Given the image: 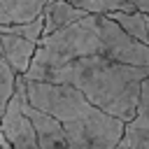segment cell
Returning <instances> with one entry per match:
<instances>
[{"label":"cell","instance_id":"obj_8","mask_svg":"<svg viewBox=\"0 0 149 149\" xmlns=\"http://www.w3.org/2000/svg\"><path fill=\"white\" fill-rule=\"evenodd\" d=\"M42 16H44V35H51V33L84 19L86 12L74 7L70 0H47Z\"/></svg>","mask_w":149,"mask_h":149},{"label":"cell","instance_id":"obj_9","mask_svg":"<svg viewBox=\"0 0 149 149\" xmlns=\"http://www.w3.org/2000/svg\"><path fill=\"white\" fill-rule=\"evenodd\" d=\"M47 0H0V26L26 23L42 16Z\"/></svg>","mask_w":149,"mask_h":149},{"label":"cell","instance_id":"obj_12","mask_svg":"<svg viewBox=\"0 0 149 149\" xmlns=\"http://www.w3.org/2000/svg\"><path fill=\"white\" fill-rule=\"evenodd\" d=\"M0 33H12V35H21L26 40H33L40 44V40L44 37V16H37L33 21L26 23H12V26H0Z\"/></svg>","mask_w":149,"mask_h":149},{"label":"cell","instance_id":"obj_13","mask_svg":"<svg viewBox=\"0 0 149 149\" xmlns=\"http://www.w3.org/2000/svg\"><path fill=\"white\" fill-rule=\"evenodd\" d=\"M130 2L137 7V12H142V14L149 16V0H130Z\"/></svg>","mask_w":149,"mask_h":149},{"label":"cell","instance_id":"obj_1","mask_svg":"<svg viewBox=\"0 0 149 149\" xmlns=\"http://www.w3.org/2000/svg\"><path fill=\"white\" fill-rule=\"evenodd\" d=\"M28 102L51 114L65 130L70 149H116L126 133V121L95 107L70 84L26 79Z\"/></svg>","mask_w":149,"mask_h":149},{"label":"cell","instance_id":"obj_2","mask_svg":"<svg viewBox=\"0 0 149 149\" xmlns=\"http://www.w3.org/2000/svg\"><path fill=\"white\" fill-rule=\"evenodd\" d=\"M147 77L149 68L126 65L107 56H84L49 72L42 81L70 84L102 112L130 123L137 116L142 84Z\"/></svg>","mask_w":149,"mask_h":149},{"label":"cell","instance_id":"obj_7","mask_svg":"<svg viewBox=\"0 0 149 149\" xmlns=\"http://www.w3.org/2000/svg\"><path fill=\"white\" fill-rule=\"evenodd\" d=\"M0 40H2L5 58L12 63V68L19 74H26L28 68H30V63H33V58H35L37 42L26 40L21 35H12V33H0Z\"/></svg>","mask_w":149,"mask_h":149},{"label":"cell","instance_id":"obj_5","mask_svg":"<svg viewBox=\"0 0 149 149\" xmlns=\"http://www.w3.org/2000/svg\"><path fill=\"white\" fill-rule=\"evenodd\" d=\"M23 109H26V114L30 116V121L35 126L40 149H70L63 126L51 114H47V112L37 109L35 105H30L28 102V93H26V100H23Z\"/></svg>","mask_w":149,"mask_h":149},{"label":"cell","instance_id":"obj_3","mask_svg":"<svg viewBox=\"0 0 149 149\" xmlns=\"http://www.w3.org/2000/svg\"><path fill=\"white\" fill-rule=\"evenodd\" d=\"M84 56H102V37L98 28V14H86L84 19L44 35L37 44L35 58L23 74L26 79L42 81L49 72L84 58Z\"/></svg>","mask_w":149,"mask_h":149},{"label":"cell","instance_id":"obj_14","mask_svg":"<svg viewBox=\"0 0 149 149\" xmlns=\"http://www.w3.org/2000/svg\"><path fill=\"white\" fill-rule=\"evenodd\" d=\"M0 149H12V144H9V142H7L2 135H0Z\"/></svg>","mask_w":149,"mask_h":149},{"label":"cell","instance_id":"obj_11","mask_svg":"<svg viewBox=\"0 0 149 149\" xmlns=\"http://www.w3.org/2000/svg\"><path fill=\"white\" fill-rule=\"evenodd\" d=\"M86 14H112V12H137L130 0H70Z\"/></svg>","mask_w":149,"mask_h":149},{"label":"cell","instance_id":"obj_10","mask_svg":"<svg viewBox=\"0 0 149 149\" xmlns=\"http://www.w3.org/2000/svg\"><path fill=\"white\" fill-rule=\"evenodd\" d=\"M109 19H114L130 37L149 44V16L142 12H112L107 14Z\"/></svg>","mask_w":149,"mask_h":149},{"label":"cell","instance_id":"obj_6","mask_svg":"<svg viewBox=\"0 0 149 149\" xmlns=\"http://www.w3.org/2000/svg\"><path fill=\"white\" fill-rule=\"evenodd\" d=\"M116 149H149V77L142 84L137 116L130 123H126L123 140L119 142Z\"/></svg>","mask_w":149,"mask_h":149},{"label":"cell","instance_id":"obj_4","mask_svg":"<svg viewBox=\"0 0 149 149\" xmlns=\"http://www.w3.org/2000/svg\"><path fill=\"white\" fill-rule=\"evenodd\" d=\"M98 28H100V37H102V56L126 63V65L149 68V44L130 37L107 14H98Z\"/></svg>","mask_w":149,"mask_h":149}]
</instances>
